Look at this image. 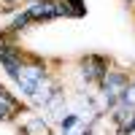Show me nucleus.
<instances>
[{
    "label": "nucleus",
    "mask_w": 135,
    "mask_h": 135,
    "mask_svg": "<svg viewBox=\"0 0 135 135\" xmlns=\"http://www.w3.org/2000/svg\"><path fill=\"white\" fill-rule=\"evenodd\" d=\"M73 124H76V116H68V119L62 122V130H70Z\"/></svg>",
    "instance_id": "8"
},
{
    "label": "nucleus",
    "mask_w": 135,
    "mask_h": 135,
    "mask_svg": "<svg viewBox=\"0 0 135 135\" xmlns=\"http://www.w3.org/2000/svg\"><path fill=\"white\" fill-rule=\"evenodd\" d=\"M0 62H3L6 73L14 78V81H19V76H22V60H19V54L14 49L6 46V43H0Z\"/></svg>",
    "instance_id": "1"
},
{
    "label": "nucleus",
    "mask_w": 135,
    "mask_h": 135,
    "mask_svg": "<svg viewBox=\"0 0 135 135\" xmlns=\"http://www.w3.org/2000/svg\"><path fill=\"white\" fill-rule=\"evenodd\" d=\"M16 111H19V103H16V100H14V97H11L6 89H3V95H0V119L6 122V119L14 116Z\"/></svg>",
    "instance_id": "3"
},
{
    "label": "nucleus",
    "mask_w": 135,
    "mask_h": 135,
    "mask_svg": "<svg viewBox=\"0 0 135 135\" xmlns=\"http://www.w3.org/2000/svg\"><path fill=\"white\" fill-rule=\"evenodd\" d=\"M65 3H70V6H73V8H70V14H73V16H84V11H86V8H84L81 0H65Z\"/></svg>",
    "instance_id": "6"
},
{
    "label": "nucleus",
    "mask_w": 135,
    "mask_h": 135,
    "mask_svg": "<svg viewBox=\"0 0 135 135\" xmlns=\"http://www.w3.org/2000/svg\"><path fill=\"white\" fill-rule=\"evenodd\" d=\"M84 73H86V78H100V76L105 73L103 60H100V57H89V60H84Z\"/></svg>",
    "instance_id": "4"
},
{
    "label": "nucleus",
    "mask_w": 135,
    "mask_h": 135,
    "mask_svg": "<svg viewBox=\"0 0 135 135\" xmlns=\"http://www.w3.org/2000/svg\"><path fill=\"white\" fill-rule=\"evenodd\" d=\"M27 22H30V16H27V11H25V14H19V16L14 19V25H11V27H14V30H19V27H25Z\"/></svg>",
    "instance_id": "7"
},
{
    "label": "nucleus",
    "mask_w": 135,
    "mask_h": 135,
    "mask_svg": "<svg viewBox=\"0 0 135 135\" xmlns=\"http://www.w3.org/2000/svg\"><path fill=\"white\" fill-rule=\"evenodd\" d=\"M122 84H124V78H122V76H108V78H105V95L114 100V97L122 92Z\"/></svg>",
    "instance_id": "5"
},
{
    "label": "nucleus",
    "mask_w": 135,
    "mask_h": 135,
    "mask_svg": "<svg viewBox=\"0 0 135 135\" xmlns=\"http://www.w3.org/2000/svg\"><path fill=\"white\" fill-rule=\"evenodd\" d=\"M0 95H3V89H0Z\"/></svg>",
    "instance_id": "10"
},
{
    "label": "nucleus",
    "mask_w": 135,
    "mask_h": 135,
    "mask_svg": "<svg viewBox=\"0 0 135 135\" xmlns=\"http://www.w3.org/2000/svg\"><path fill=\"white\" fill-rule=\"evenodd\" d=\"M8 3H14V0H8Z\"/></svg>",
    "instance_id": "9"
},
{
    "label": "nucleus",
    "mask_w": 135,
    "mask_h": 135,
    "mask_svg": "<svg viewBox=\"0 0 135 135\" xmlns=\"http://www.w3.org/2000/svg\"><path fill=\"white\" fill-rule=\"evenodd\" d=\"M60 14H62V11L57 6H51L49 0H41V3H35V6L27 8V16L30 19H54V16H60Z\"/></svg>",
    "instance_id": "2"
}]
</instances>
